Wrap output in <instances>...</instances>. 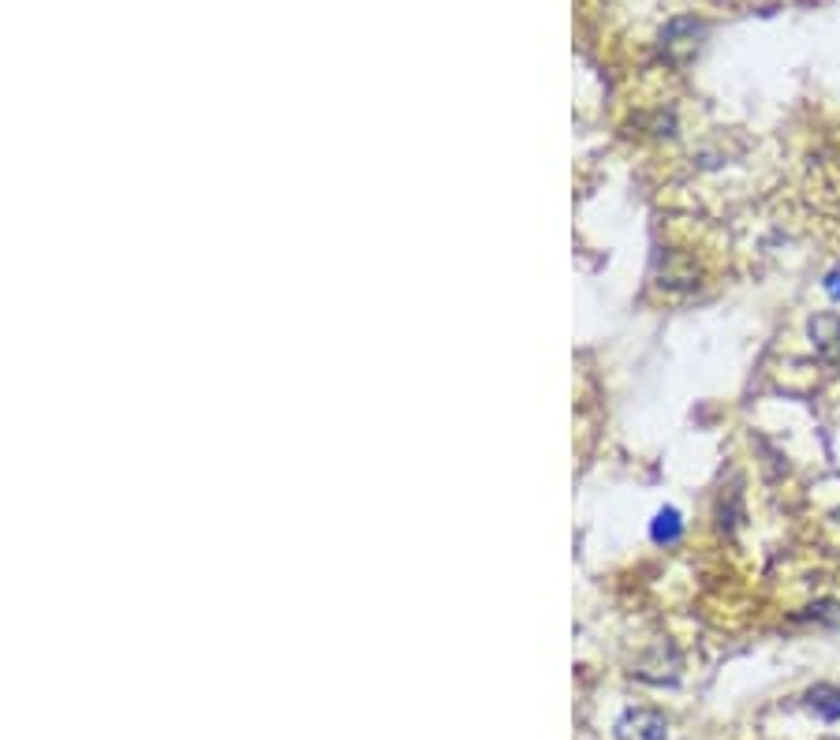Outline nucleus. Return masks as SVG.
<instances>
[{"label": "nucleus", "instance_id": "f257e3e1", "mask_svg": "<svg viewBox=\"0 0 840 740\" xmlns=\"http://www.w3.org/2000/svg\"><path fill=\"white\" fill-rule=\"evenodd\" d=\"M621 740H665V718L654 711H635L621 722Z\"/></svg>", "mask_w": 840, "mask_h": 740}, {"label": "nucleus", "instance_id": "f03ea898", "mask_svg": "<svg viewBox=\"0 0 840 740\" xmlns=\"http://www.w3.org/2000/svg\"><path fill=\"white\" fill-rule=\"evenodd\" d=\"M811 341L826 359H840V318L837 315H818L811 322Z\"/></svg>", "mask_w": 840, "mask_h": 740}, {"label": "nucleus", "instance_id": "7ed1b4c3", "mask_svg": "<svg viewBox=\"0 0 840 740\" xmlns=\"http://www.w3.org/2000/svg\"><path fill=\"white\" fill-rule=\"evenodd\" d=\"M807 703H811V711L822 714L826 722H837V718H840V692H837V688H829V684L811 688V692H807Z\"/></svg>", "mask_w": 840, "mask_h": 740}, {"label": "nucleus", "instance_id": "20e7f679", "mask_svg": "<svg viewBox=\"0 0 840 740\" xmlns=\"http://www.w3.org/2000/svg\"><path fill=\"white\" fill-rule=\"evenodd\" d=\"M680 535V516L676 513H672V509H669V513H661L658 516V524H654V539H661V542H672V539H676Z\"/></svg>", "mask_w": 840, "mask_h": 740}, {"label": "nucleus", "instance_id": "39448f33", "mask_svg": "<svg viewBox=\"0 0 840 740\" xmlns=\"http://www.w3.org/2000/svg\"><path fill=\"white\" fill-rule=\"evenodd\" d=\"M826 288L833 292V296L840 299V274H833V277H829V280H826Z\"/></svg>", "mask_w": 840, "mask_h": 740}]
</instances>
